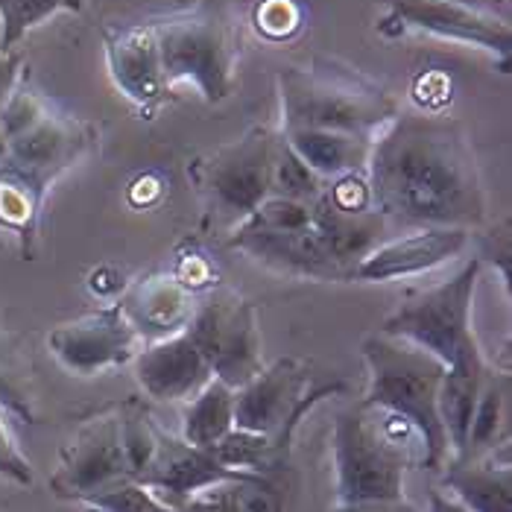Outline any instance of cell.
<instances>
[{"label": "cell", "mask_w": 512, "mask_h": 512, "mask_svg": "<svg viewBox=\"0 0 512 512\" xmlns=\"http://www.w3.org/2000/svg\"><path fill=\"white\" fill-rule=\"evenodd\" d=\"M185 337L205 357L211 375L232 390L243 387L264 369L258 308L237 290L217 287L197 302Z\"/></svg>", "instance_id": "obj_7"}, {"label": "cell", "mask_w": 512, "mask_h": 512, "mask_svg": "<svg viewBox=\"0 0 512 512\" xmlns=\"http://www.w3.org/2000/svg\"><path fill=\"white\" fill-rule=\"evenodd\" d=\"M507 434H510V378L489 369L477 395V404H474L466 448L460 457H451V460L495 457V451L507 442Z\"/></svg>", "instance_id": "obj_24"}, {"label": "cell", "mask_w": 512, "mask_h": 512, "mask_svg": "<svg viewBox=\"0 0 512 512\" xmlns=\"http://www.w3.org/2000/svg\"><path fill=\"white\" fill-rule=\"evenodd\" d=\"M235 428V390L217 378H211L202 390H199L188 410H185V422H182V439L211 451L223 436Z\"/></svg>", "instance_id": "obj_25"}, {"label": "cell", "mask_w": 512, "mask_h": 512, "mask_svg": "<svg viewBox=\"0 0 512 512\" xmlns=\"http://www.w3.org/2000/svg\"><path fill=\"white\" fill-rule=\"evenodd\" d=\"M343 390V384H325L311 387L308 369L284 357L273 366H264L252 381L235 390V428L264 434L273 439L281 457L290 460V442L299 428V422L308 416V410L325 395Z\"/></svg>", "instance_id": "obj_8"}, {"label": "cell", "mask_w": 512, "mask_h": 512, "mask_svg": "<svg viewBox=\"0 0 512 512\" xmlns=\"http://www.w3.org/2000/svg\"><path fill=\"white\" fill-rule=\"evenodd\" d=\"M281 135L293 147V153L325 182L352 173H366L372 138L331 129H284Z\"/></svg>", "instance_id": "obj_21"}, {"label": "cell", "mask_w": 512, "mask_h": 512, "mask_svg": "<svg viewBox=\"0 0 512 512\" xmlns=\"http://www.w3.org/2000/svg\"><path fill=\"white\" fill-rule=\"evenodd\" d=\"M0 404L6 413L18 416L21 422H33V407H30V398L21 390L18 384V375L12 372L9 366V349H6V337L0 331Z\"/></svg>", "instance_id": "obj_34"}, {"label": "cell", "mask_w": 512, "mask_h": 512, "mask_svg": "<svg viewBox=\"0 0 512 512\" xmlns=\"http://www.w3.org/2000/svg\"><path fill=\"white\" fill-rule=\"evenodd\" d=\"M6 156V141H3V135H0V158Z\"/></svg>", "instance_id": "obj_39"}, {"label": "cell", "mask_w": 512, "mask_h": 512, "mask_svg": "<svg viewBox=\"0 0 512 512\" xmlns=\"http://www.w3.org/2000/svg\"><path fill=\"white\" fill-rule=\"evenodd\" d=\"M334 512H419L413 504H407V498L401 501H366V504H343Z\"/></svg>", "instance_id": "obj_37"}, {"label": "cell", "mask_w": 512, "mask_h": 512, "mask_svg": "<svg viewBox=\"0 0 512 512\" xmlns=\"http://www.w3.org/2000/svg\"><path fill=\"white\" fill-rule=\"evenodd\" d=\"M325 185L328 182L322 176H316L314 170L293 153V147L284 141V135H278L276 153H273V194L270 197H287L314 205L316 199L322 197Z\"/></svg>", "instance_id": "obj_29"}, {"label": "cell", "mask_w": 512, "mask_h": 512, "mask_svg": "<svg viewBox=\"0 0 512 512\" xmlns=\"http://www.w3.org/2000/svg\"><path fill=\"white\" fill-rule=\"evenodd\" d=\"M480 267L483 261L472 258L454 278L407 296L378 331L434 355L439 363H445V369L483 355L472 322Z\"/></svg>", "instance_id": "obj_6"}, {"label": "cell", "mask_w": 512, "mask_h": 512, "mask_svg": "<svg viewBox=\"0 0 512 512\" xmlns=\"http://www.w3.org/2000/svg\"><path fill=\"white\" fill-rule=\"evenodd\" d=\"M237 480H240V477H237ZM164 512H237L235 480L220 483V486H214V489H205V492H199L197 498H191L188 504H182V507H167Z\"/></svg>", "instance_id": "obj_35"}, {"label": "cell", "mask_w": 512, "mask_h": 512, "mask_svg": "<svg viewBox=\"0 0 512 512\" xmlns=\"http://www.w3.org/2000/svg\"><path fill=\"white\" fill-rule=\"evenodd\" d=\"M311 214H314L311 217L314 232L322 240L325 252L331 255V261L343 270V281L355 264H360L378 243H384L387 235L393 232L375 208L346 211L325 197V191L311 205Z\"/></svg>", "instance_id": "obj_20"}, {"label": "cell", "mask_w": 512, "mask_h": 512, "mask_svg": "<svg viewBox=\"0 0 512 512\" xmlns=\"http://www.w3.org/2000/svg\"><path fill=\"white\" fill-rule=\"evenodd\" d=\"M0 477L18 483V486H30L33 483V466L24 457V451L18 448V439L12 434V425L6 422V410L0 404Z\"/></svg>", "instance_id": "obj_33"}, {"label": "cell", "mask_w": 512, "mask_h": 512, "mask_svg": "<svg viewBox=\"0 0 512 512\" xmlns=\"http://www.w3.org/2000/svg\"><path fill=\"white\" fill-rule=\"evenodd\" d=\"M428 512H469L454 495L442 492V489H431L428 492Z\"/></svg>", "instance_id": "obj_38"}, {"label": "cell", "mask_w": 512, "mask_h": 512, "mask_svg": "<svg viewBox=\"0 0 512 512\" xmlns=\"http://www.w3.org/2000/svg\"><path fill=\"white\" fill-rule=\"evenodd\" d=\"M287 474L246 472L235 480L237 512H287Z\"/></svg>", "instance_id": "obj_31"}, {"label": "cell", "mask_w": 512, "mask_h": 512, "mask_svg": "<svg viewBox=\"0 0 512 512\" xmlns=\"http://www.w3.org/2000/svg\"><path fill=\"white\" fill-rule=\"evenodd\" d=\"M120 311L126 314L129 325L141 340H167L188 328L197 299L194 290H188L179 278L150 276L132 284L118 299Z\"/></svg>", "instance_id": "obj_18"}, {"label": "cell", "mask_w": 512, "mask_h": 512, "mask_svg": "<svg viewBox=\"0 0 512 512\" xmlns=\"http://www.w3.org/2000/svg\"><path fill=\"white\" fill-rule=\"evenodd\" d=\"M138 343L141 337L129 325L118 302L62 322L47 334L53 357L74 375H97L103 369L129 363L138 355Z\"/></svg>", "instance_id": "obj_12"}, {"label": "cell", "mask_w": 512, "mask_h": 512, "mask_svg": "<svg viewBox=\"0 0 512 512\" xmlns=\"http://www.w3.org/2000/svg\"><path fill=\"white\" fill-rule=\"evenodd\" d=\"M489 372L486 357L477 355L469 360H460L454 366L445 369L442 375V387H439V419L445 425L448 434V448L451 457H460L466 448V436H469V425H472L474 404L483 387V378Z\"/></svg>", "instance_id": "obj_23"}, {"label": "cell", "mask_w": 512, "mask_h": 512, "mask_svg": "<svg viewBox=\"0 0 512 512\" xmlns=\"http://www.w3.org/2000/svg\"><path fill=\"white\" fill-rule=\"evenodd\" d=\"M278 135L252 129L240 141L220 147L199 167V188L208 211L229 229L240 226L273 194V153Z\"/></svg>", "instance_id": "obj_9"}, {"label": "cell", "mask_w": 512, "mask_h": 512, "mask_svg": "<svg viewBox=\"0 0 512 512\" xmlns=\"http://www.w3.org/2000/svg\"><path fill=\"white\" fill-rule=\"evenodd\" d=\"M387 3L395 24L431 33L436 39L474 44L480 50L495 53L507 68L512 50V30L507 18L483 6H474L469 0H387Z\"/></svg>", "instance_id": "obj_13"}, {"label": "cell", "mask_w": 512, "mask_h": 512, "mask_svg": "<svg viewBox=\"0 0 512 512\" xmlns=\"http://www.w3.org/2000/svg\"><path fill=\"white\" fill-rule=\"evenodd\" d=\"M85 512H103V510H100V507H94V504H91V507H88V510H85Z\"/></svg>", "instance_id": "obj_40"}, {"label": "cell", "mask_w": 512, "mask_h": 512, "mask_svg": "<svg viewBox=\"0 0 512 512\" xmlns=\"http://www.w3.org/2000/svg\"><path fill=\"white\" fill-rule=\"evenodd\" d=\"M129 480L123 442H120V419L115 413H103L91 419L77 439L65 448L62 466L50 477V489L65 501H94Z\"/></svg>", "instance_id": "obj_10"}, {"label": "cell", "mask_w": 512, "mask_h": 512, "mask_svg": "<svg viewBox=\"0 0 512 512\" xmlns=\"http://www.w3.org/2000/svg\"><path fill=\"white\" fill-rule=\"evenodd\" d=\"M229 246L237 252H246L258 264L287 273L296 278H314V281H343V270L331 261L322 240L314 232V223L305 229H264L249 220L232 229Z\"/></svg>", "instance_id": "obj_16"}, {"label": "cell", "mask_w": 512, "mask_h": 512, "mask_svg": "<svg viewBox=\"0 0 512 512\" xmlns=\"http://www.w3.org/2000/svg\"><path fill=\"white\" fill-rule=\"evenodd\" d=\"M79 0H0V47L15 50L30 30L62 9L77 12Z\"/></svg>", "instance_id": "obj_30"}, {"label": "cell", "mask_w": 512, "mask_h": 512, "mask_svg": "<svg viewBox=\"0 0 512 512\" xmlns=\"http://www.w3.org/2000/svg\"><path fill=\"white\" fill-rule=\"evenodd\" d=\"M384 410L346 407L334 419L331 454L337 480V507L366 504V501H401L404 474L410 466V445L404 431L393 428V416L381 419Z\"/></svg>", "instance_id": "obj_4"}, {"label": "cell", "mask_w": 512, "mask_h": 512, "mask_svg": "<svg viewBox=\"0 0 512 512\" xmlns=\"http://www.w3.org/2000/svg\"><path fill=\"white\" fill-rule=\"evenodd\" d=\"M211 454L235 472H252V474H287L290 472V460L281 457L273 439L264 434H252L243 428H232L223 436Z\"/></svg>", "instance_id": "obj_27"}, {"label": "cell", "mask_w": 512, "mask_h": 512, "mask_svg": "<svg viewBox=\"0 0 512 512\" xmlns=\"http://www.w3.org/2000/svg\"><path fill=\"white\" fill-rule=\"evenodd\" d=\"M150 30L167 91L182 79L197 85L205 103H223L235 91L237 44L220 6L199 3L150 21Z\"/></svg>", "instance_id": "obj_5"}, {"label": "cell", "mask_w": 512, "mask_h": 512, "mask_svg": "<svg viewBox=\"0 0 512 512\" xmlns=\"http://www.w3.org/2000/svg\"><path fill=\"white\" fill-rule=\"evenodd\" d=\"M284 129H331L375 138L398 115L393 94L328 62L278 74Z\"/></svg>", "instance_id": "obj_3"}, {"label": "cell", "mask_w": 512, "mask_h": 512, "mask_svg": "<svg viewBox=\"0 0 512 512\" xmlns=\"http://www.w3.org/2000/svg\"><path fill=\"white\" fill-rule=\"evenodd\" d=\"M246 472L226 469L211 451L197 448L185 442L182 436H170L158 431V445L147 472L141 474L135 483L150 489L161 504L167 507H182L199 492L214 489L220 483L237 480Z\"/></svg>", "instance_id": "obj_15"}, {"label": "cell", "mask_w": 512, "mask_h": 512, "mask_svg": "<svg viewBox=\"0 0 512 512\" xmlns=\"http://www.w3.org/2000/svg\"><path fill=\"white\" fill-rule=\"evenodd\" d=\"M442 483L469 512H512V472L495 457L448 460Z\"/></svg>", "instance_id": "obj_22"}, {"label": "cell", "mask_w": 512, "mask_h": 512, "mask_svg": "<svg viewBox=\"0 0 512 512\" xmlns=\"http://www.w3.org/2000/svg\"><path fill=\"white\" fill-rule=\"evenodd\" d=\"M91 147H94V129L50 106L33 126H27L21 135L6 141V156L0 161L47 194V188L65 170H71L79 158L88 156Z\"/></svg>", "instance_id": "obj_11"}, {"label": "cell", "mask_w": 512, "mask_h": 512, "mask_svg": "<svg viewBox=\"0 0 512 512\" xmlns=\"http://www.w3.org/2000/svg\"><path fill=\"white\" fill-rule=\"evenodd\" d=\"M299 21H302V9L293 0H264L255 9L258 33H264L267 39L273 41L290 39L299 30Z\"/></svg>", "instance_id": "obj_32"}, {"label": "cell", "mask_w": 512, "mask_h": 512, "mask_svg": "<svg viewBox=\"0 0 512 512\" xmlns=\"http://www.w3.org/2000/svg\"><path fill=\"white\" fill-rule=\"evenodd\" d=\"M120 419V442H123V457H126V472L129 480H138L147 472L158 445V428L153 425L150 413L138 401H126L118 410Z\"/></svg>", "instance_id": "obj_28"}, {"label": "cell", "mask_w": 512, "mask_h": 512, "mask_svg": "<svg viewBox=\"0 0 512 512\" xmlns=\"http://www.w3.org/2000/svg\"><path fill=\"white\" fill-rule=\"evenodd\" d=\"M469 243L472 229H416L401 237H387L349 270L346 281L381 284L395 278L422 276L463 255Z\"/></svg>", "instance_id": "obj_14"}, {"label": "cell", "mask_w": 512, "mask_h": 512, "mask_svg": "<svg viewBox=\"0 0 512 512\" xmlns=\"http://www.w3.org/2000/svg\"><path fill=\"white\" fill-rule=\"evenodd\" d=\"M372 208L390 229H477L486 223V188L466 129L436 112L395 115L366 164Z\"/></svg>", "instance_id": "obj_1"}, {"label": "cell", "mask_w": 512, "mask_h": 512, "mask_svg": "<svg viewBox=\"0 0 512 512\" xmlns=\"http://www.w3.org/2000/svg\"><path fill=\"white\" fill-rule=\"evenodd\" d=\"M135 360V378L153 401H191L214 378L197 346L182 334L156 340Z\"/></svg>", "instance_id": "obj_17"}, {"label": "cell", "mask_w": 512, "mask_h": 512, "mask_svg": "<svg viewBox=\"0 0 512 512\" xmlns=\"http://www.w3.org/2000/svg\"><path fill=\"white\" fill-rule=\"evenodd\" d=\"M360 352L369 366V390L363 404L378 407L410 425L419 439V460L425 469H442L451 457L448 434L439 419V387L445 363L381 331L369 334L360 343Z\"/></svg>", "instance_id": "obj_2"}, {"label": "cell", "mask_w": 512, "mask_h": 512, "mask_svg": "<svg viewBox=\"0 0 512 512\" xmlns=\"http://www.w3.org/2000/svg\"><path fill=\"white\" fill-rule=\"evenodd\" d=\"M44 197V191L0 161V229L21 240L24 258H33Z\"/></svg>", "instance_id": "obj_26"}, {"label": "cell", "mask_w": 512, "mask_h": 512, "mask_svg": "<svg viewBox=\"0 0 512 512\" xmlns=\"http://www.w3.org/2000/svg\"><path fill=\"white\" fill-rule=\"evenodd\" d=\"M21 68H24V53L18 47L15 50L0 47V112L21 82Z\"/></svg>", "instance_id": "obj_36"}, {"label": "cell", "mask_w": 512, "mask_h": 512, "mask_svg": "<svg viewBox=\"0 0 512 512\" xmlns=\"http://www.w3.org/2000/svg\"><path fill=\"white\" fill-rule=\"evenodd\" d=\"M103 39H106V59H109V71H112L115 85L141 109L156 106L167 94V88H164V77H161L156 36H153L150 24L106 30Z\"/></svg>", "instance_id": "obj_19"}]
</instances>
